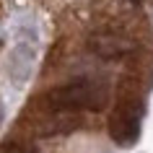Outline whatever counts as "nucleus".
Masks as SVG:
<instances>
[{
  "instance_id": "1",
  "label": "nucleus",
  "mask_w": 153,
  "mask_h": 153,
  "mask_svg": "<svg viewBox=\"0 0 153 153\" xmlns=\"http://www.w3.org/2000/svg\"><path fill=\"white\" fill-rule=\"evenodd\" d=\"M109 99L104 83L91 81V78H75L70 83L55 86L52 91H47L44 104L49 112H81V109H101Z\"/></svg>"
},
{
  "instance_id": "2",
  "label": "nucleus",
  "mask_w": 153,
  "mask_h": 153,
  "mask_svg": "<svg viewBox=\"0 0 153 153\" xmlns=\"http://www.w3.org/2000/svg\"><path fill=\"white\" fill-rule=\"evenodd\" d=\"M140 114H143V109H140V104H135V101H125V104H120L117 109H114L112 114V137L117 140L120 145H130L137 140V132H140Z\"/></svg>"
},
{
  "instance_id": "3",
  "label": "nucleus",
  "mask_w": 153,
  "mask_h": 153,
  "mask_svg": "<svg viewBox=\"0 0 153 153\" xmlns=\"http://www.w3.org/2000/svg\"><path fill=\"white\" fill-rule=\"evenodd\" d=\"M91 49H94L99 57L114 60V57H122L130 49V42H125L120 34H114V31H106V34H99V36L91 39Z\"/></svg>"
},
{
  "instance_id": "4",
  "label": "nucleus",
  "mask_w": 153,
  "mask_h": 153,
  "mask_svg": "<svg viewBox=\"0 0 153 153\" xmlns=\"http://www.w3.org/2000/svg\"><path fill=\"white\" fill-rule=\"evenodd\" d=\"M5 153H26V151H21V148H10V151H5Z\"/></svg>"
}]
</instances>
